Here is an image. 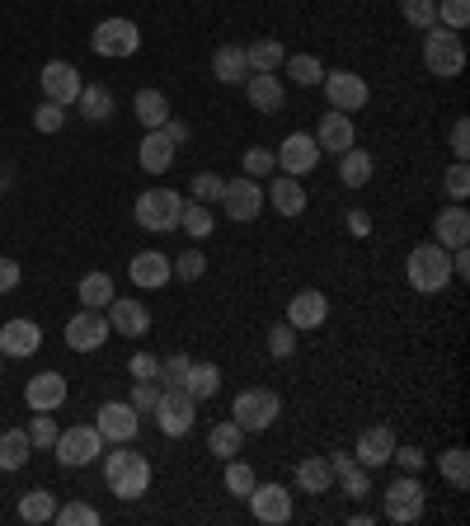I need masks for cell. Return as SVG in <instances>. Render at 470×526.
Listing matches in <instances>:
<instances>
[{"label":"cell","instance_id":"1","mask_svg":"<svg viewBox=\"0 0 470 526\" xmlns=\"http://www.w3.org/2000/svg\"><path fill=\"white\" fill-rule=\"evenodd\" d=\"M405 278H409V287H414V292H423V296L447 292V282H452V249H442L438 240H433V245L409 249Z\"/></svg>","mask_w":470,"mask_h":526},{"label":"cell","instance_id":"2","mask_svg":"<svg viewBox=\"0 0 470 526\" xmlns=\"http://www.w3.org/2000/svg\"><path fill=\"white\" fill-rule=\"evenodd\" d=\"M104 480H109V489L118 498H141L146 489H151V461L123 442V451H109V461H104Z\"/></svg>","mask_w":470,"mask_h":526},{"label":"cell","instance_id":"3","mask_svg":"<svg viewBox=\"0 0 470 526\" xmlns=\"http://www.w3.org/2000/svg\"><path fill=\"white\" fill-rule=\"evenodd\" d=\"M423 33H428L423 38V66H428V76L456 80L466 71V43L452 29H442V24H433V29H423Z\"/></svg>","mask_w":470,"mask_h":526},{"label":"cell","instance_id":"4","mask_svg":"<svg viewBox=\"0 0 470 526\" xmlns=\"http://www.w3.org/2000/svg\"><path fill=\"white\" fill-rule=\"evenodd\" d=\"M282 414V400L273 395V390L254 386V390H240L231 404V423L240 428V433H264V428H273Z\"/></svg>","mask_w":470,"mask_h":526},{"label":"cell","instance_id":"5","mask_svg":"<svg viewBox=\"0 0 470 526\" xmlns=\"http://www.w3.org/2000/svg\"><path fill=\"white\" fill-rule=\"evenodd\" d=\"M179 212H184V198L174 188H151L137 198V226L141 231H179Z\"/></svg>","mask_w":470,"mask_h":526},{"label":"cell","instance_id":"6","mask_svg":"<svg viewBox=\"0 0 470 526\" xmlns=\"http://www.w3.org/2000/svg\"><path fill=\"white\" fill-rule=\"evenodd\" d=\"M428 508V498H423V484L419 475H400L395 484H386V498H381V512L391 517L395 526H414Z\"/></svg>","mask_w":470,"mask_h":526},{"label":"cell","instance_id":"7","mask_svg":"<svg viewBox=\"0 0 470 526\" xmlns=\"http://www.w3.org/2000/svg\"><path fill=\"white\" fill-rule=\"evenodd\" d=\"M156 428L165 437H184L193 433V423H198V400L188 395V390H160V400H156Z\"/></svg>","mask_w":470,"mask_h":526},{"label":"cell","instance_id":"8","mask_svg":"<svg viewBox=\"0 0 470 526\" xmlns=\"http://www.w3.org/2000/svg\"><path fill=\"white\" fill-rule=\"evenodd\" d=\"M52 451H57V461H62L66 470H80V465L99 461L104 437H99V428H94V423H80V428H66V433H57Z\"/></svg>","mask_w":470,"mask_h":526},{"label":"cell","instance_id":"9","mask_svg":"<svg viewBox=\"0 0 470 526\" xmlns=\"http://www.w3.org/2000/svg\"><path fill=\"white\" fill-rule=\"evenodd\" d=\"M90 47L99 52V57H137L141 52V29L132 24V19H104L99 29L90 33Z\"/></svg>","mask_w":470,"mask_h":526},{"label":"cell","instance_id":"10","mask_svg":"<svg viewBox=\"0 0 470 526\" xmlns=\"http://www.w3.org/2000/svg\"><path fill=\"white\" fill-rule=\"evenodd\" d=\"M325 99H329V109H339V113H358L367 109V99H372V90H367V80L358 76V71H325Z\"/></svg>","mask_w":470,"mask_h":526},{"label":"cell","instance_id":"11","mask_svg":"<svg viewBox=\"0 0 470 526\" xmlns=\"http://www.w3.org/2000/svg\"><path fill=\"white\" fill-rule=\"evenodd\" d=\"M221 207H226V217L231 221H254L259 212H264V184L250 179V174L226 179V188H221Z\"/></svg>","mask_w":470,"mask_h":526},{"label":"cell","instance_id":"12","mask_svg":"<svg viewBox=\"0 0 470 526\" xmlns=\"http://www.w3.org/2000/svg\"><path fill=\"white\" fill-rule=\"evenodd\" d=\"M245 503H250L254 522H268V526L292 522V489L287 484H254L245 494Z\"/></svg>","mask_w":470,"mask_h":526},{"label":"cell","instance_id":"13","mask_svg":"<svg viewBox=\"0 0 470 526\" xmlns=\"http://www.w3.org/2000/svg\"><path fill=\"white\" fill-rule=\"evenodd\" d=\"M273 160H278L282 174L301 179V174H311L315 165H320V146H315L311 132H292V137H282V146L273 151Z\"/></svg>","mask_w":470,"mask_h":526},{"label":"cell","instance_id":"14","mask_svg":"<svg viewBox=\"0 0 470 526\" xmlns=\"http://www.w3.org/2000/svg\"><path fill=\"white\" fill-rule=\"evenodd\" d=\"M109 315L104 310H80V315H71L66 320V343L76 348V353H94V348H104V339H109Z\"/></svg>","mask_w":470,"mask_h":526},{"label":"cell","instance_id":"15","mask_svg":"<svg viewBox=\"0 0 470 526\" xmlns=\"http://www.w3.org/2000/svg\"><path fill=\"white\" fill-rule=\"evenodd\" d=\"M94 428H99L104 442H132L137 428H141V414L127 400H109L104 409H99V418H94Z\"/></svg>","mask_w":470,"mask_h":526},{"label":"cell","instance_id":"16","mask_svg":"<svg viewBox=\"0 0 470 526\" xmlns=\"http://www.w3.org/2000/svg\"><path fill=\"white\" fill-rule=\"evenodd\" d=\"M38 85H43V94L52 99V104L71 109V104L80 99V85H85V80H80V71L71 62H47L43 76H38Z\"/></svg>","mask_w":470,"mask_h":526},{"label":"cell","instance_id":"17","mask_svg":"<svg viewBox=\"0 0 470 526\" xmlns=\"http://www.w3.org/2000/svg\"><path fill=\"white\" fill-rule=\"evenodd\" d=\"M24 400H29L33 414H57V409L66 404V376H62V372L29 376V386H24Z\"/></svg>","mask_w":470,"mask_h":526},{"label":"cell","instance_id":"18","mask_svg":"<svg viewBox=\"0 0 470 526\" xmlns=\"http://www.w3.org/2000/svg\"><path fill=\"white\" fill-rule=\"evenodd\" d=\"M329 320V296L315 292V287H306V292H297L292 301H287V325L292 329H320Z\"/></svg>","mask_w":470,"mask_h":526},{"label":"cell","instance_id":"19","mask_svg":"<svg viewBox=\"0 0 470 526\" xmlns=\"http://www.w3.org/2000/svg\"><path fill=\"white\" fill-rule=\"evenodd\" d=\"M127 278L137 282V287H146V292H156V287H165V282L174 278V268L160 249H141V254H132V263H127Z\"/></svg>","mask_w":470,"mask_h":526},{"label":"cell","instance_id":"20","mask_svg":"<svg viewBox=\"0 0 470 526\" xmlns=\"http://www.w3.org/2000/svg\"><path fill=\"white\" fill-rule=\"evenodd\" d=\"M109 329L113 334H127V339H141V334L151 329V310H146V301H123V296H113L109 301Z\"/></svg>","mask_w":470,"mask_h":526},{"label":"cell","instance_id":"21","mask_svg":"<svg viewBox=\"0 0 470 526\" xmlns=\"http://www.w3.org/2000/svg\"><path fill=\"white\" fill-rule=\"evenodd\" d=\"M43 348V329L33 320H5L0 325V353L5 357H33Z\"/></svg>","mask_w":470,"mask_h":526},{"label":"cell","instance_id":"22","mask_svg":"<svg viewBox=\"0 0 470 526\" xmlns=\"http://www.w3.org/2000/svg\"><path fill=\"white\" fill-rule=\"evenodd\" d=\"M329 470H334V484H339L348 498H358V503L367 498L372 480H367V465L353 461V451H334V456H329Z\"/></svg>","mask_w":470,"mask_h":526},{"label":"cell","instance_id":"23","mask_svg":"<svg viewBox=\"0 0 470 526\" xmlns=\"http://www.w3.org/2000/svg\"><path fill=\"white\" fill-rule=\"evenodd\" d=\"M245 94H250L254 113H278L282 104H287V90H282V80L273 76V71H250V80H245Z\"/></svg>","mask_w":470,"mask_h":526},{"label":"cell","instance_id":"24","mask_svg":"<svg viewBox=\"0 0 470 526\" xmlns=\"http://www.w3.org/2000/svg\"><path fill=\"white\" fill-rule=\"evenodd\" d=\"M433 235H438V245L442 249H466L470 240V217H466V207L456 202V207H442L438 221H433Z\"/></svg>","mask_w":470,"mask_h":526},{"label":"cell","instance_id":"25","mask_svg":"<svg viewBox=\"0 0 470 526\" xmlns=\"http://www.w3.org/2000/svg\"><path fill=\"white\" fill-rule=\"evenodd\" d=\"M395 451V433L391 428H367V433L358 437V447H353V461L367 465V470H376V465H386Z\"/></svg>","mask_w":470,"mask_h":526},{"label":"cell","instance_id":"26","mask_svg":"<svg viewBox=\"0 0 470 526\" xmlns=\"http://www.w3.org/2000/svg\"><path fill=\"white\" fill-rule=\"evenodd\" d=\"M174 151H179V146H174V141L156 127V132H146V137H141L137 160H141V170H146V174H165L174 165Z\"/></svg>","mask_w":470,"mask_h":526},{"label":"cell","instance_id":"27","mask_svg":"<svg viewBox=\"0 0 470 526\" xmlns=\"http://www.w3.org/2000/svg\"><path fill=\"white\" fill-rule=\"evenodd\" d=\"M264 198L278 207L282 217H301V212H306V188H301V179H292V174H278V179L264 188Z\"/></svg>","mask_w":470,"mask_h":526},{"label":"cell","instance_id":"28","mask_svg":"<svg viewBox=\"0 0 470 526\" xmlns=\"http://www.w3.org/2000/svg\"><path fill=\"white\" fill-rule=\"evenodd\" d=\"M315 146L320 151H334V155H344L348 146H353V123H348V113H325L320 118V127H315Z\"/></svg>","mask_w":470,"mask_h":526},{"label":"cell","instance_id":"29","mask_svg":"<svg viewBox=\"0 0 470 526\" xmlns=\"http://www.w3.org/2000/svg\"><path fill=\"white\" fill-rule=\"evenodd\" d=\"M212 76L221 80V85H245L250 80V62H245V47H217V57H212Z\"/></svg>","mask_w":470,"mask_h":526},{"label":"cell","instance_id":"30","mask_svg":"<svg viewBox=\"0 0 470 526\" xmlns=\"http://www.w3.org/2000/svg\"><path fill=\"white\" fill-rule=\"evenodd\" d=\"M372 174H376L372 151H353V146H348V151L339 155V179H344V188H367Z\"/></svg>","mask_w":470,"mask_h":526},{"label":"cell","instance_id":"31","mask_svg":"<svg viewBox=\"0 0 470 526\" xmlns=\"http://www.w3.org/2000/svg\"><path fill=\"white\" fill-rule=\"evenodd\" d=\"M132 113H137V123L146 127V132H156V127H165V118H170V99L160 90H137Z\"/></svg>","mask_w":470,"mask_h":526},{"label":"cell","instance_id":"32","mask_svg":"<svg viewBox=\"0 0 470 526\" xmlns=\"http://www.w3.org/2000/svg\"><path fill=\"white\" fill-rule=\"evenodd\" d=\"M184 390L193 395V400H212L221 390V372H217V362H193L184 376Z\"/></svg>","mask_w":470,"mask_h":526},{"label":"cell","instance_id":"33","mask_svg":"<svg viewBox=\"0 0 470 526\" xmlns=\"http://www.w3.org/2000/svg\"><path fill=\"white\" fill-rule=\"evenodd\" d=\"M33 456V442L24 428H10V433L0 437V470H24Z\"/></svg>","mask_w":470,"mask_h":526},{"label":"cell","instance_id":"34","mask_svg":"<svg viewBox=\"0 0 470 526\" xmlns=\"http://www.w3.org/2000/svg\"><path fill=\"white\" fill-rule=\"evenodd\" d=\"M329 484H334V470H329L325 456H311V461L297 465V489L301 494H325Z\"/></svg>","mask_w":470,"mask_h":526},{"label":"cell","instance_id":"35","mask_svg":"<svg viewBox=\"0 0 470 526\" xmlns=\"http://www.w3.org/2000/svg\"><path fill=\"white\" fill-rule=\"evenodd\" d=\"M245 62H250V71H278L287 62V47L278 38H259V43L245 47Z\"/></svg>","mask_w":470,"mask_h":526},{"label":"cell","instance_id":"36","mask_svg":"<svg viewBox=\"0 0 470 526\" xmlns=\"http://www.w3.org/2000/svg\"><path fill=\"white\" fill-rule=\"evenodd\" d=\"M76 109L85 113L90 123H109V113H113V94L104 90V85H80Z\"/></svg>","mask_w":470,"mask_h":526},{"label":"cell","instance_id":"37","mask_svg":"<svg viewBox=\"0 0 470 526\" xmlns=\"http://www.w3.org/2000/svg\"><path fill=\"white\" fill-rule=\"evenodd\" d=\"M240 442H245V433H240V428H235L231 418H226V423H217V428H212V433H207V451H212V456H217V461H231L235 451H240Z\"/></svg>","mask_w":470,"mask_h":526},{"label":"cell","instance_id":"38","mask_svg":"<svg viewBox=\"0 0 470 526\" xmlns=\"http://www.w3.org/2000/svg\"><path fill=\"white\" fill-rule=\"evenodd\" d=\"M113 296H118V292H113L109 273H85V278H80V301H85L90 310H104Z\"/></svg>","mask_w":470,"mask_h":526},{"label":"cell","instance_id":"39","mask_svg":"<svg viewBox=\"0 0 470 526\" xmlns=\"http://www.w3.org/2000/svg\"><path fill=\"white\" fill-rule=\"evenodd\" d=\"M52 512H57V498L47 494V489H33V494H24V498H19V517H24L29 526L52 522Z\"/></svg>","mask_w":470,"mask_h":526},{"label":"cell","instance_id":"40","mask_svg":"<svg viewBox=\"0 0 470 526\" xmlns=\"http://www.w3.org/2000/svg\"><path fill=\"white\" fill-rule=\"evenodd\" d=\"M179 231H188L193 240H207V235L217 231V221L207 212V202H184V212H179Z\"/></svg>","mask_w":470,"mask_h":526},{"label":"cell","instance_id":"41","mask_svg":"<svg viewBox=\"0 0 470 526\" xmlns=\"http://www.w3.org/2000/svg\"><path fill=\"white\" fill-rule=\"evenodd\" d=\"M438 470H442V480L452 484V489H466V484H470V456H466V447H452V451H442Z\"/></svg>","mask_w":470,"mask_h":526},{"label":"cell","instance_id":"42","mask_svg":"<svg viewBox=\"0 0 470 526\" xmlns=\"http://www.w3.org/2000/svg\"><path fill=\"white\" fill-rule=\"evenodd\" d=\"M282 66H287V71H292V80H297V85H306V90L325 80V66H320V57H311V52H292Z\"/></svg>","mask_w":470,"mask_h":526},{"label":"cell","instance_id":"43","mask_svg":"<svg viewBox=\"0 0 470 526\" xmlns=\"http://www.w3.org/2000/svg\"><path fill=\"white\" fill-rule=\"evenodd\" d=\"M188 367H193V357H184V353L165 357V362H160V372H156L160 390H184V376H188Z\"/></svg>","mask_w":470,"mask_h":526},{"label":"cell","instance_id":"44","mask_svg":"<svg viewBox=\"0 0 470 526\" xmlns=\"http://www.w3.org/2000/svg\"><path fill=\"white\" fill-rule=\"evenodd\" d=\"M409 29H433L438 24V0H400Z\"/></svg>","mask_w":470,"mask_h":526},{"label":"cell","instance_id":"45","mask_svg":"<svg viewBox=\"0 0 470 526\" xmlns=\"http://www.w3.org/2000/svg\"><path fill=\"white\" fill-rule=\"evenodd\" d=\"M52 522L57 526H99V512H94L90 503H57Z\"/></svg>","mask_w":470,"mask_h":526},{"label":"cell","instance_id":"46","mask_svg":"<svg viewBox=\"0 0 470 526\" xmlns=\"http://www.w3.org/2000/svg\"><path fill=\"white\" fill-rule=\"evenodd\" d=\"M438 24L461 33L470 24V0H438Z\"/></svg>","mask_w":470,"mask_h":526},{"label":"cell","instance_id":"47","mask_svg":"<svg viewBox=\"0 0 470 526\" xmlns=\"http://www.w3.org/2000/svg\"><path fill=\"white\" fill-rule=\"evenodd\" d=\"M170 268L179 273V282H198L207 273V259H203V249H184L179 259H170Z\"/></svg>","mask_w":470,"mask_h":526},{"label":"cell","instance_id":"48","mask_svg":"<svg viewBox=\"0 0 470 526\" xmlns=\"http://www.w3.org/2000/svg\"><path fill=\"white\" fill-rule=\"evenodd\" d=\"M62 123H66V109H62V104H52V99H43V104L33 109V127H38L43 137L62 132Z\"/></svg>","mask_w":470,"mask_h":526},{"label":"cell","instance_id":"49","mask_svg":"<svg viewBox=\"0 0 470 526\" xmlns=\"http://www.w3.org/2000/svg\"><path fill=\"white\" fill-rule=\"evenodd\" d=\"M226 489H231L235 498H245L254 489V465H245V461H226Z\"/></svg>","mask_w":470,"mask_h":526},{"label":"cell","instance_id":"50","mask_svg":"<svg viewBox=\"0 0 470 526\" xmlns=\"http://www.w3.org/2000/svg\"><path fill=\"white\" fill-rule=\"evenodd\" d=\"M240 165H245V174L250 179H264V174L278 170V160H273V151H264V146H250V151L240 155Z\"/></svg>","mask_w":470,"mask_h":526},{"label":"cell","instance_id":"51","mask_svg":"<svg viewBox=\"0 0 470 526\" xmlns=\"http://www.w3.org/2000/svg\"><path fill=\"white\" fill-rule=\"evenodd\" d=\"M193 198L198 202H221V188H226V179L221 174H212V170H203V174H193Z\"/></svg>","mask_w":470,"mask_h":526},{"label":"cell","instance_id":"52","mask_svg":"<svg viewBox=\"0 0 470 526\" xmlns=\"http://www.w3.org/2000/svg\"><path fill=\"white\" fill-rule=\"evenodd\" d=\"M292 334H297V329L287 325V320L273 325V329H268V353H273V357H292V353H297V339H292Z\"/></svg>","mask_w":470,"mask_h":526},{"label":"cell","instance_id":"53","mask_svg":"<svg viewBox=\"0 0 470 526\" xmlns=\"http://www.w3.org/2000/svg\"><path fill=\"white\" fill-rule=\"evenodd\" d=\"M442 188L452 193V202H466V193H470V170H466V160H456L452 170L442 174Z\"/></svg>","mask_w":470,"mask_h":526},{"label":"cell","instance_id":"54","mask_svg":"<svg viewBox=\"0 0 470 526\" xmlns=\"http://www.w3.org/2000/svg\"><path fill=\"white\" fill-rule=\"evenodd\" d=\"M57 433H62V428H57V418H52V414H38V418H33V428H29V442H33L38 451H47L52 442H57Z\"/></svg>","mask_w":470,"mask_h":526},{"label":"cell","instance_id":"55","mask_svg":"<svg viewBox=\"0 0 470 526\" xmlns=\"http://www.w3.org/2000/svg\"><path fill=\"white\" fill-rule=\"evenodd\" d=\"M156 400H160V381H137V386H132V395H127V404H132L137 414H151V409H156Z\"/></svg>","mask_w":470,"mask_h":526},{"label":"cell","instance_id":"56","mask_svg":"<svg viewBox=\"0 0 470 526\" xmlns=\"http://www.w3.org/2000/svg\"><path fill=\"white\" fill-rule=\"evenodd\" d=\"M127 372H132V381H156V372H160V357H156V353H132V362H127Z\"/></svg>","mask_w":470,"mask_h":526},{"label":"cell","instance_id":"57","mask_svg":"<svg viewBox=\"0 0 470 526\" xmlns=\"http://www.w3.org/2000/svg\"><path fill=\"white\" fill-rule=\"evenodd\" d=\"M391 461L400 465V470H405V475H419V470H423V451H419V447H400V442H395Z\"/></svg>","mask_w":470,"mask_h":526},{"label":"cell","instance_id":"58","mask_svg":"<svg viewBox=\"0 0 470 526\" xmlns=\"http://www.w3.org/2000/svg\"><path fill=\"white\" fill-rule=\"evenodd\" d=\"M452 155L456 160H466L470 155V123L466 118H456V127H452Z\"/></svg>","mask_w":470,"mask_h":526},{"label":"cell","instance_id":"59","mask_svg":"<svg viewBox=\"0 0 470 526\" xmlns=\"http://www.w3.org/2000/svg\"><path fill=\"white\" fill-rule=\"evenodd\" d=\"M15 287H19V263L0 259V292H15Z\"/></svg>","mask_w":470,"mask_h":526},{"label":"cell","instance_id":"60","mask_svg":"<svg viewBox=\"0 0 470 526\" xmlns=\"http://www.w3.org/2000/svg\"><path fill=\"white\" fill-rule=\"evenodd\" d=\"M160 132H165V137H170L174 146H184V141H188V123H179L174 113H170V118H165V127H160Z\"/></svg>","mask_w":470,"mask_h":526},{"label":"cell","instance_id":"61","mask_svg":"<svg viewBox=\"0 0 470 526\" xmlns=\"http://www.w3.org/2000/svg\"><path fill=\"white\" fill-rule=\"evenodd\" d=\"M348 231H353V235H372V217H367V212H348Z\"/></svg>","mask_w":470,"mask_h":526},{"label":"cell","instance_id":"62","mask_svg":"<svg viewBox=\"0 0 470 526\" xmlns=\"http://www.w3.org/2000/svg\"><path fill=\"white\" fill-rule=\"evenodd\" d=\"M0 362H5V353H0Z\"/></svg>","mask_w":470,"mask_h":526}]
</instances>
